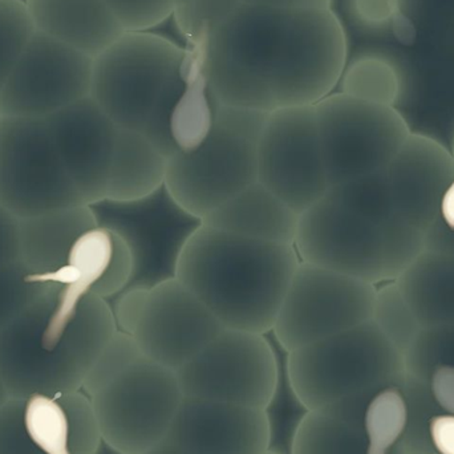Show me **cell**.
Returning <instances> with one entry per match:
<instances>
[{
  "label": "cell",
  "mask_w": 454,
  "mask_h": 454,
  "mask_svg": "<svg viewBox=\"0 0 454 454\" xmlns=\"http://www.w3.org/2000/svg\"><path fill=\"white\" fill-rule=\"evenodd\" d=\"M213 98L271 114L315 106L347 67V36L333 8H277L238 2L200 42Z\"/></svg>",
  "instance_id": "cell-1"
},
{
  "label": "cell",
  "mask_w": 454,
  "mask_h": 454,
  "mask_svg": "<svg viewBox=\"0 0 454 454\" xmlns=\"http://www.w3.org/2000/svg\"><path fill=\"white\" fill-rule=\"evenodd\" d=\"M299 262L294 246L200 223L178 250L175 277L223 328L264 335L274 328Z\"/></svg>",
  "instance_id": "cell-2"
},
{
  "label": "cell",
  "mask_w": 454,
  "mask_h": 454,
  "mask_svg": "<svg viewBox=\"0 0 454 454\" xmlns=\"http://www.w3.org/2000/svg\"><path fill=\"white\" fill-rule=\"evenodd\" d=\"M202 71L193 48L151 31L124 32L93 59L90 98L117 127L143 136L169 159L177 152L173 114Z\"/></svg>",
  "instance_id": "cell-3"
},
{
  "label": "cell",
  "mask_w": 454,
  "mask_h": 454,
  "mask_svg": "<svg viewBox=\"0 0 454 454\" xmlns=\"http://www.w3.org/2000/svg\"><path fill=\"white\" fill-rule=\"evenodd\" d=\"M294 247L301 261L376 286L399 279L426 250V235L341 184L299 215Z\"/></svg>",
  "instance_id": "cell-4"
},
{
  "label": "cell",
  "mask_w": 454,
  "mask_h": 454,
  "mask_svg": "<svg viewBox=\"0 0 454 454\" xmlns=\"http://www.w3.org/2000/svg\"><path fill=\"white\" fill-rule=\"evenodd\" d=\"M269 114L215 100L207 140L167 160L164 189L173 204L201 223L221 205L258 183V143Z\"/></svg>",
  "instance_id": "cell-5"
},
{
  "label": "cell",
  "mask_w": 454,
  "mask_h": 454,
  "mask_svg": "<svg viewBox=\"0 0 454 454\" xmlns=\"http://www.w3.org/2000/svg\"><path fill=\"white\" fill-rule=\"evenodd\" d=\"M402 354L373 320L288 352L291 389L306 411L367 396Z\"/></svg>",
  "instance_id": "cell-6"
},
{
  "label": "cell",
  "mask_w": 454,
  "mask_h": 454,
  "mask_svg": "<svg viewBox=\"0 0 454 454\" xmlns=\"http://www.w3.org/2000/svg\"><path fill=\"white\" fill-rule=\"evenodd\" d=\"M88 397L103 442L119 454H143L168 436L185 396L175 371L141 357Z\"/></svg>",
  "instance_id": "cell-7"
},
{
  "label": "cell",
  "mask_w": 454,
  "mask_h": 454,
  "mask_svg": "<svg viewBox=\"0 0 454 454\" xmlns=\"http://www.w3.org/2000/svg\"><path fill=\"white\" fill-rule=\"evenodd\" d=\"M314 108L330 188L386 169L411 135L395 106L343 92L331 93Z\"/></svg>",
  "instance_id": "cell-8"
},
{
  "label": "cell",
  "mask_w": 454,
  "mask_h": 454,
  "mask_svg": "<svg viewBox=\"0 0 454 454\" xmlns=\"http://www.w3.org/2000/svg\"><path fill=\"white\" fill-rule=\"evenodd\" d=\"M0 205L18 220L84 205L47 117L0 116Z\"/></svg>",
  "instance_id": "cell-9"
},
{
  "label": "cell",
  "mask_w": 454,
  "mask_h": 454,
  "mask_svg": "<svg viewBox=\"0 0 454 454\" xmlns=\"http://www.w3.org/2000/svg\"><path fill=\"white\" fill-rule=\"evenodd\" d=\"M376 286L299 262L272 333L287 352L372 320Z\"/></svg>",
  "instance_id": "cell-10"
},
{
  "label": "cell",
  "mask_w": 454,
  "mask_h": 454,
  "mask_svg": "<svg viewBox=\"0 0 454 454\" xmlns=\"http://www.w3.org/2000/svg\"><path fill=\"white\" fill-rule=\"evenodd\" d=\"M184 396L267 411L277 394V356L261 333L223 328L176 371Z\"/></svg>",
  "instance_id": "cell-11"
},
{
  "label": "cell",
  "mask_w": 454,
  "mask_h": 454,
  "mask_svg": "<svg viewBox=\"0 0 454 454\" xmlns=\"http://www.w3.org/2000/svg\"><path fill=\"white\" fill-rule=\"evenodd\" d=\"M258 183L299 215L327 193L314 106L267 114L258 143Z\"/></svg>",
  "instance_id": "cell-12"
},
{
  "label": "cell",
  "mask_w": 454,
  "mask_h": 454,
  "mask_svg": "<svg viewBox=\"0 0 454 454\" xmlns=\"http://www.w3.org/2000/svg\"><path fill=\"white\" fill-rule=\"evenodd\" d=\"M93 59L35 31L2 93L0 116L48 117L90 98Z\"/></svg>",
  "instance_id": "cell-13"
},
{
  "label": "cell",
  "mask_w": 454,
  "mask_h": 454,
  "mask_svg": "<svg viewBox=\"0 0 454 454\" xmlns=\"http://www.w3.org/2000/svg\"><path fill=\"white\" fill-rule=\"evenodd\" d=\"M223 330L204 303L177 278L170 277L149 286L132 336L146 359L176 372Z\"/></svg>",
  "instance_id": "cell-14"
},
{
  "label": "cell",
  "mask_w": 454,
  "mask_h": 454,
  "mask_svg": "<svg viewBox=\"0 0 454 454\" xmlns=\"http://www.w3.org/2000/svg\"><path fill=\"white\" fill-rule=\"evenodd\" d=\"M47 120L64 169L82 204L93 207L106 201L120 127L90 98Z\"/></svg>",
  "instance_id": "cell-15"
},
{
  "label": "cell",
  "mask_w": 454,
  "mask_h": 454,
  "mask_svg": "<svg viewBox=\"0 0 454 454\" xmlns=\"http://www.w3.org/2000/svg\"><path fill=\"white\" fill-rule=\"evenodd\" d=\"M165 439L192 454H263L271 424L264 410L184 397Z\"/></svg>",
  "instance_id": "cell-16"
},
{
  "label": "cell",
  "mask_w": 454,
  "mask_h": 454,
  "mask_svg": "<svg viewBox=\"0 0 454 454\" xmlns=\"http://www.w3.org/2000/svg\"><path fill=\"white\" fill-rule=\"evenodd\" d=\"M395 212L424 235L440 217L454 175V156L436 140L411 133L384 169Z\"/></svg>",
  "instance_id": "cell-17"
},
{
  "label": "cell",
  "mask_w": 454,
  "mask_h": 454,
  "mask_svg": "<svg viewBox=\"0 0 454 454\" xmlns=\"http://www.w3.org/2000/svg\"><path fill=\"white\" fill-rule=\"evenodd\" d=\"M35 31L95 59L124 28L104 0H24Z\"/></svg>",
  "instance_id": "cell-18"
},
{
  "label": "cell",
  "mask_w": 454,
  "mask_h": 454,
  "mask_svg": "<svg viewBox=\"0 0 454 454\" xmlns=\"http://www.w3.org/2000/svg\"><path fill=\"white\" fill-rule=\"evenodd\" d=\"M92 207L74 205L19 220V258L47 282L66 264L77 238L98 226Z\"/></svg>",
  "instance_id": "cell-19"
},
{
  "label": "cell",
  "mask_w": 454,
  "mask_h": 454,
  "mask_svg": "<svg viewBox=\"0 0 454 454\" xmlns=\"http://www.w3.org/2000/svg\"><path fill=\"white\" fill-rule=\"evenodd\" d=\"M299 215L261 183L253 184L201 221L251 239L294 246Z\"/></svg>",
  "instance_id": "cell-20"
},
{
  "label": "cell",
  "mask_w": 454,
  "mask_h": 454,
  "mask_svg": "<svg viewBox=\"0 0 454 454\" xmlns=\"http://www.w3.org/2000/svg\"><path fill=\"white\" fill-rule=\"evenodd\" d=\"M396 283L421 327L454 325V253L426 248Z\"/></svg>",
  "instance_id": "cell-21"
},
{
  "label": "cell",
  "mask_w": 454,
  "mask_h": 454,
  "mask_svg": "<svg viewBox=\"0 0 454 454\" xmlns=\"http://www.w3.org/2000/svg\"><path fill=\"white\" fill-rule=\"evenodd\" d=\"M167 157L145 137L120 128L106 201L136 204L164 189Z\"/></svg>",
  "instance_id": "cell-22"
},
{
  "label": "cell",
  "mask_w": 454,
  "mask_h": 454,
  "mask_svg": "<svg viewBox=\"0 0 454 454\" xmlns=\"http://www.w3.org/2000/svg\"><path fill=\"white\" fill-rule=\"evenodd\" d=\"M23 421L42 454H72L71 427L60 397L32 395L24 400Z\"/></svg>",
  "instance_id": "cell-23"
},
{
  "label": "cell",
  "mask_w": 454,
  "mask_h": 454,
  "mask_svg": "<svg viewBox=\"0 0 454 454\" xmlns=\"http://www.w3.org/2000/svg\"><path fill=\"white\" fill-rule=\"evenodd\" d=\"M341 92L359 100L396 106L402 98V77L394 64L381 58H362L346 67Z\"/></svg>",
  "instance_id": "cell-24"
},
{
  "label": "cell",
  "mask_w": 454,
  "mask_h": 454,
  "mask_svg": "<svg viewBox=\"0 0 454 454\" xmlns=\"http://www.w3.org/2000/svg\"><path fill=\"white\" fill-rule=\"evenodd\" d=\"M407 421V404L399 389L391 387L375 395L363 412L365 454H388L404 432Z\"/></svg>",
  "instance_id": "cell-25"
},
{
  "label": "cell",
  "mask_w": 454,
  "mask_h": 454,
  "mask_svg": "<svg viewBox=\"0 0 454 454\" xmlns=\"http://www.w3.org/2000/svg\"><path fill=\"white\" fill-rule=\"evenodd\" d=\"M372 320L400 352L408 351L423 328L396 280L383 283L380 288H376Z\"/></svg>",
  "instance_id": "cell-26"
},
{
  "label": "cell",
  "mask_w": 454,
  "mask_h": 454,
  "mask_svg": "<svg viewBox=\"0 0 454 454\" xmlns=\"http://www.w3.org/2000/svg\"><path fill=\"white\" fill-rule=\"evenodd\" d=\"M55 286L32 274L21 262L0 267V333Z\"/></svg>",
  "instance_id": "cell-27"
},
{
  "label": "cell",
  "mask_w": 454,
  "mask_h": 454,
  "mask_svg": "<svg viewBox=\"0 0 454 454\" xmlns=\"http://www.w3.org/2000/svg\"><path fill=\"white\" fill-rule=\"evenodd\" d=\"M35 34L24 0H0V93Z\"/></svg>",
  "instance_id": "cell-28"
},
{
  "label": "cell",
  "mask_w": 454,
  "mask_h": 454,
  "mask_svg": "<svg viewBox=\"0 0 454 454\" xmlns=\"http://www.w3.org/2000/svg\"><path fill=\"white\" fill-rule=\"evenodd\" d=\"M141 357L145 356L141 354L135 338L129 333L117 331L90 368L82 391L90 396Z\"/></svg>",
  "instance_id": "cell-29"
},
{
  "label": "cell",
  "mask_w": 454,
  "mask_h": 454,
  "mask_svg": "<svg viewBox=\"0 0 454 454\" xmlns=\"http://www.w3.org/2000/svg\"><path fill=\"white\" fill-rule=\"evenodd\" d=\"M58 396L69 419L72 454H98L104 442L90 397L82 391Z\"/></svg>",
  "instance_id": "cell-30"
},
{
  "label": "cell",
  "mask_w": 454,
  "mask_h": 454,
  "mask_svg": "<svg viewBox=\"0 0 454 454\" xmlns=\"http://www.w3.org/2000/svg\"><path fill=\"white\" fill-rule=\"evenodd\" d=\"M125 32L151 31L172 18L175 0H104Z\"/></svg>",
  "instance_id": "cell-31"
},
{
  "label": "cell",
  "mask_w": 454,
  "mask_h": 454,
  "mask_svg": "<svg viewBox=\"0 0 454 454\" xmlns=\"http://www.w3.org/2000/svg\"><path fill=\"white\" fill-rule=\"evenodd\" d=\"M24 400L10 399L0 408V454H42L23 421Z\"/></svg>",
  "instance_id": "cell-32"
},
{
  "label": "cell",
  "mask_w": 454,
  "mask_h": 454,
  "mask_svg": "<svg viewBox=\"0 0 454 454\" xmlns=\"http://www.w3.org/2000/svg\"><path fill=\"white\" fill-rule=\"evenodd\" d=\"M148 293L149 286H137L124 290L114 309V319L120 331L132 335L143 314Z\"/></svg>",
  "instance_id": "cell-33"
},
{
  "label": "cell",
  "mask_w": 454,
  "mask_h": 454,
  "mask_svg": "<svg viewBox=\"0 0 454 454\" xmlns=\"http://www.w3.org/2000/svg\"><path fill=\"white\" fill-rule=\"evenodd\" d=\"M20 262L19 220L0 205V267Z\"/></svg>",
  "instance_id": "cell-34"
},
{
  "label": "cell",
  "mask_w": 454,
  "mask_h": 454,
  "mask_svg": "<svg viewBox=\"0 0 454 454\" xmlns=\"http://www.w3.org/2000/svg\"><path fill=\"white\" fill-rule=\"evenodd\" d=\"M431 388L440 407L454 416V365H437L432 375Z\"/></svg>",
  "instance_id": "cell-35"
},
{
  "label": "cell",
  "mask_w": 454,
  "mask_h": 454,
  "mask_svg": "<svg viewBox=\"0 0 454 454\" xmlns=\"http://www.w3.org/2000/svg\"><path fill=\"white\" fill-rule=\"evenodd\" d=\"M400 0H356L360 16L370 23H386L399 11Z\"/></svg>",
  "instance_id": "cell-36"
},
{
  "label": "cell",
  "mask_w": 454,
  "mask_h": 454,
  "mask_svg": "<svg viewBox=\"0 0 454 454\" xmlns=\"http://www.w3.org/2000/svg\"><path fill=\"white\" fill-rule=\"evenodd\" d=\"M432 442L440 454H454V416H437L429 423Z\"/></svg>",
  "instance_id": "cell-37"
},
{
  "label": "cell",
  "mask_w": 454,
  "mask_h": 454,
  "mask_svg": "<svg viewBox=\"0 0 454 454\" xmlns=\"http://www.w3.org/2000/svg\"><path fill=\"white\" fill-rule=\"evenodd\" d=\"M426 248L428 250L454 253V231H450L444 223L437 218L436 223L426 232Z\"/></svg>",
  "instance_id": "cell-38"
},
{
  "label": "cell",
  "mask_w": 454,
  "mask_h": 454,
  "mask_svg": "<svg viewBox=\"0 0 454 454\" xmlns=\"http://www.w3.org/2000/svg\"><path fill=\"white\" fill-rule=\"evenodd\" d=\"M246 4L267 5L277 8H301V10H317V8H333L331 0H238Z\"/></svg>",
  "instance_id": "cell-39"
},
{
  "label": "cell",
  "mask_w": 454,
  "mask_h": 454,
  "mask_svg": "<svg viewBox=\"0 0 454 454\" xmlns=\"http://www.w3.org/2000/svg\"><path fill=\"white\" fill-rule=\"evenodd\" d=\"M452 153L454 156V146ZM440 221L450 231H454V175L452 181L448 185L447 191H445L444 196H442V204H440Z\"/></svg>",
  "instance_id": "cell-40"
},
{
  "label": "cell",
  "mask_w": 454,
  "mask_h": 454,
  "mask_svg": "<svg viewBox=\"0 0 454 454\" xmlns=\"http://www.w3.org/2000/svg\"><path fill=\"white\" fill-rule=\"evenodd\" d=\"M143 454H192L188 452V450H183V448L178 447L175 442H170V440L164 439L162 442H160L159 444L154 445L151 450H146L145 453Z\"/></svg>",
  "instance_id": "cell-41"
},
{
  "label": "cell",
  "mask_w": 454,
  "mask_h": 454,
  "mask_svg": "<svg viewBox=\"0 0 454 454\" xmlns=\"http://www.w3.org/2000/svg\"><path fill=\"white\" fill-rule=\"evenodd\" d=\"M10 400L7 389H5L4 381H3L2 375H0V408Z\"/></svg>",
  "instance_id": "cell-42"
},
{
  "label": "cell",
  "mask_w": 454,
  "mask_h": 454,
  "mask_svg": "<svg viewBox=\"0 0 454 454\" xmlns=\"http://www.w3.org/2000/svg\"><path fill=\"white\" fill-rule=\"evenodd\" d=\"M194 2H199V0H175V8L178 7V5H185Z\"/></svg>",
  "instance_id": "cell-43"
}]
</instances>
